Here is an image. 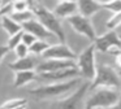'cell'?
<instances>
[{"mask_svg": "<svg viewBox=\"0 0 121 109\" xmlns=\"http://www.w3.org/2000/svg\"><path fill=\"white\" fill-rule=\"evenodd\" d=\"M79 82H81L79 78H73V79L64 80V82L47 83V84H42L37 88L30 90L29 93L37 100H47V99L52 97H59V96L73 91L78 86Z\"/></svg>", "mask_w": 121, "mask_h": 109, "instance_id": "1", "label": "cell"}, {"mask_svg": "<svg viewBox=\"0 0 121 109\" xmlns=\"http://www.w3.org/2000/svg\"><path fill=\"white\" fill-rule=\"evenodd\" d=\"M35 14V18L39 20V22L44 26L47 30H50L53 35L57 38L60 43H65V31L63 29V25L60 22V18L53 12L48 10L46 7L40 4H37L34 8H31Z\"/></svg>", "mask_w": 121, "mask_h": 109, "instance_id": "2", "label": "cell"}, {"mask_svg": "<svg viewBox=\"0 0 121 109\" xmlns=\"http://www.w3.org/2000/svg\"><path fill=\"white\" fill-rule=\"evenodd\" d=\"M99 87H108V88H121V78L120 74L113 67L108 65H99L96 66V74L90 84V90L94 91Z\"/></svg>", "mask_w": 121, "mask_h": 109, "instance_id": "3", "label": "cell"}, {"mask_svg": "<svg viewBox=\"0 0 121 109\" xmlns=\"http://www.w3.org/2000/svg\"><path fill=\"white\" fill-rule=\"evenodd\" d=\"M95 90L96 91H94V93L89 97L85 106H89L91 109H95V108L108 109L115 105L121 97L120 90H116V88L99 87V88H95Z\"/></svg>", "mask_w": 121, "mask_h": 109, "instance_id": "4", "label": "cell"}, {"mask_svg": "<svg viewBox=\"0 0 121 109\" xmlns=\"http://www.w3.org/2000/svg\"><path fill=\"white\" fill-rule=\"evenodd\" d=\"M95 44L91 43L83 49L76 59V65L79 74L87 80H92L96 74V64H95Z\"/></svg>", "mask_w": 121, "mask_h": 109, "instance_id": "5", "label": "cell"}, {"mask_svg": "<svg viewBox=\"0 0 121 109\" xmlns=\"http://www.w3.org/2000/svg\"><path fill=\"white\" fill-rule=\"evenodd\" d=\"M96 51L103 53H111L117 57L121 53V36L116 30H108L107 33L96 36L92 42Z\"/></svg>", "mask_w": 121, "mask_h": 109, "instance_id": "6", "label": "cell"}, {"mask_svg": "<svg viewBox=\"0 0 121 109\" xmlns=\"http://www.w3.org/2000/svg\"><path fill=\"white\" fill-rule=\"evenodd\" d=\"M68 22L77 34L87 38L89 40L94 42L95 38L98 36L96 30H95L94 25H92L91 20H90L89 17H85V16L77 13V14H74V16H72V17L68 18Z\"/></svg>", "mask_w": 121, "mask_h": 109, "instance_id": "7", "label": "cell"}, {"mask_svg": "<svg viewBox=\"0 0 121 109\" xmlns=\"http://www.w3.org/2000/svg\"><path fill=\"white\" fill-rule=\"evenodd\" d=\"M38 73V71H37ZM79 74L78 69L76 67H66V69H61L57 71H50V73H38L37 80L44 83H56V82H64V80H69L77 78Z\"/></svg>", "mask_w": 121, "mask_h": 109, "instance_id": "8", "label": "cell"}, {"mask_svg": "<svg viewBox=\"0 0 121 109\" xmlns=\"http://www.w3.org/2000/svg\"><path fill=\"white\" fill-rule=\"evenodd\" d=\"M87 88H90L89 82L83 83L78 90L74 91L73 93H70L68 97L53 103L50 109H78L81 103H82V99H83L85 93L87 91Z\"/></svg>", "mask_w": 121, "mask_h": 109, "instance_id": "9", "label": "cell"}, {"mask_svg": "<svg viewBox=\"0 0 121 109\" xmlns=\"http://www.w3.org/2000/svg\"><path fill=\"white\" fill-rule=\"evenodd\" d=\"M43 60H50V59H56V60H76L77 54L66 46L65 43H59V44H52L44 52L42 53Z\"/></svg>", "mask_w": 121, "mask_h": 109, "instance_id": "10", "label": "cell"}, {"mask_svg": "<svg viewBox=\"0 0 121 109\" xmlns=\"http://www.w3.org/2000/svg\"><path fill=\"white\" fill-rule=\"evenodd\" d=\"M76 60H56V59H50V60H43L40 64L37 65V71L38 73H50V71H57L61 69L66 67H76Z\"/></svg>", "mask_w": 121, "mask_h": 109, "instance_id": "11", "label": "cell"}, {"mask_svg": "<svg viewBox=\"0 0 121 109\" xmlns=\"http://www.w3.org/2000/svg\"><path fill=\"white\" fill-rule=\"evenodd\" d=\"M22 30L27 31V33H31L34 36H37L38 39H42V40L57 39L50 30H47V29L39 22V20H37V18H33V20L22 23Z\"/></svg>", "mask_w": 121, "mask_h": 109, "instance_id": "12", "label": "cell"}, {"mask_svg": "<svg viewBox=\"0 0 121 109\" xmlns=\"http://www.w3.org/2000/svg\"><path fill=\"white\" fill-rule=\"evenodd\" d=\"M53 13L59 18H69L78 13V5L76 0H64L60 1L53 9Z\"/></svg>", "mask_w": 121, "mask_h": 109, "instance_id": "13", "label": "cell"}, {"mask_svg": "<svg viewBox=\"0 0 121 109\" xmlns=\"http://www.w3.org/2000/svg\"><path fill=\"white\" fill-rule=\"evenodd\" d=\"M78 13L85 17H92L103 9V5L99 4L96 0H77Z\"/></svg>", "mask_w": 121, "mask_h": 109, "instance_id": "14", "label": "cell"}, {"mask_svg": "<svg viewBox=\"0 0 121 109\" xmlns=\"http://www.w3.org/2000/svg\"><path fill=\"white\" fill-rule=\"evenodd\" d=\"M38 73L35 70H22V71H14V88H21L24 86L29 84L30 82L37 80Z\"/></svg>", "mask_w": 121, "mask_h": 109, "instance_id": "15", "label": "cell"}, {"mask_svg": "<svg viewBox=\"0 0 121 109\" xmlns=\"http://www.w3.org/2000/svg\"><path fill=\"white\" fill-rule=\"evenodd\" d=\"M8 67L13 71H22V70H35L37 67V61L34 57L26 56L24 59H17L16 61L11 62Z\"/></svg>", "mask_w": 121, "mask_h": 109, "instance_id": "16", "label": "cell"}, {"mask_svg": "<svg viewBox=\"0 0 121 109\" xmlns=\"http://www.w3.org/2000/svg\"><path fill=\"white\" fill-rule=\"evenodd\" d=\"M0 26L3 27V30L5 31L9 36L22 31V25H20L18 22H16L11 16H1V17H0Z\"/></svg>", "mask_w": 121, "mask_h": 109, "instance_id": "17", "label": "cell"}, {"mask_svg": "<svg viewBox=\"0 0 121 109\" xmlns=\"http://www.w3.org/2000/svg\"><path fill=\"white\" fill-rule=\"evenodd\" d=\"M11 17L13 18L16 22H18L20 25H22V23L35 18V14H34V12H33V9H26V10H20V12H12Z\"/></svg>", "mask_w": 121, "mask_h": 109, "instance_id": "18", "label": "cell"}, {"mask_svg": "<svg viewBox=\"0 0 121 109\" xmlns=\"http://www.w3.org/2000/svg\"><path fill=\"white\" fill-rule=\"evenodd\" d=\"M50 46H51V44L48 43L47 40L37 39V40H35L34 43H33L31 46L29 47V51H30V53H33V54H40V56H42V53H43V52H44Z\"/></svg>", "mask_w": 121, "mask_h": 109, "instance_id": "19", "label": "cell"}, {"mask_svg": "<svg viewBox=\"0 0 121 109\" xmlns=\"http://www.w3.org/2000/svg\"><path fill=\"white\" fill-rule=\"evenodd\" d=\"M26 104H27L26 99H12V100L4 101L0 105V109H13V108H17V106H21V105H26Z\"/></svg>", "mask_w": 121, "mask_h": 109, "instance_id": "20", "label": "cell"}, {"mask_svg": "<svg viewBox=\"0 0 121 109\" xmlns=\"http://www.w3.org/2000/svg\"><path fill=\"white\" fill-rule=\"evenodd\" d=\"M120 25H121V12L113 13L112 17H109L105 22V27L108 30H116Z\"/></svg>", "mask_w": 121, "mask_h": 109, "instance_id": "21", "label": "cell"}, {"mask_svg": "<svg viewBox=\"0 0 121 109\" xmlns=\"http://www.w3.org/2000/svg\"><path fill=\"white\" fill-rule=\"evenodd\" d=\"M22 34H24V30L20 31V33L14 34V35H11L8 38V42H7V46H8V48L11 49V51H13L14 48H16L17 46H18L20 43H21L22 40Z\"/></svg>", "mask_w": 121, "mask_h": 109, "instance_id": "22", "label": "cell"}, {"mask_svg": "<svg viewBox=\"0 0 121 109\" xmlns=\"http://www.w3.org/2000/svg\"><path fill=\"white\" fill-rule=\"evenodd\" d=\"M103 8H104L105 10H108V12L118 13V12H121V0H112V1H109L108 4L103 5Z\"/></svg>", "mask_w": 121, "mask_h": 109, "instance_id": "23", "label": "cell"}, {"mask_svg": "<svg viewBox=\"0 0 121 109\" xmlns=\"http://www.w3.org/2000/svg\"><path fill=\"white\" fill-rule=\"evenodd\" d=\"M13 51H14V53H16L17 59H24V57L29 56V53H30L29 47H27V46H25L24 43H20L18 46H17L16 48L13 49Z\"/></svg>", "mask_w": 121, "mask_h": 109, "instance_id": "24", "label": "cell"}, {"mask_svg": "<svg viewBox=\"0 0 121 109\" xmlns=\"http://www.w3.org/2000/svg\"><path fill=\"white\" fill-rule=\"evenodd\" d=\"M30 9V5L26 0H14L13 1V12H20V10Z\"/></svg>", "mask_w": 121, "mask_h": 109, "instance_id": "25", "label": "cell"}, {"mask_svg": "<svg viewBox=\"0 0 121 109\" xmlns=\"http://www.w3.org/2000/svg\"><path fill=\"white\" fill-rule=\"evenodd\" d=\"M37 36H34L31 33H27V31H24V34H22V40H21V43H24L25 46H27V47H30L33 43H34L35 40H37Z\"/></svg>", "mask_w": 121, "mask_h": 109, "instance_id": "26", "label": "cell"}, {"mask_svg": "<svg viewBox=\"0 0 121 109\" xmlns=\"http://www.w3.org/2000/svg\"><path fill=\"white\" fill-rule=\"evenodd\" d=\"M9 51H11V49L8 48V46H7V44H0V62L4 60V57L8 54Z\"/></svg>", "mask_w": 121, "mask_h": 109, "instance_id": "27", "label": "cell"}, {"mask_svg": "<svg viewBox=\"0 0 121 109\" xmlns=\"http://www.w3.org/2000/svg\"><path fill=\"white\" fill-rule=\"evenodd\" d=\"M108 109H121V97H120V100H118L115 105L111 106V108H108Z\"/></svg>", "mask_w": 121, "mask_h": 109, "instance_id": "28", "label": "cell"}, {"mask_svg": "<svg viewBox=\"0 0 121 109\" xmlns=\"http://www.w3.org/2000/svg\"><path fill=\"white\" fill-rule=\"evenodd\" d=\"M14 0H1V4L3 5H8V4H13Z\"/></svg>", "mask_w": 121, "mask_h": 109, "instance_id": "29", "label": "cell"}, {"mask_svg": "<svg viewBox=\"0 0 121 109\" xmlns=\"http://www.w3.org/2000/svg\"><path fill=\"white\" fill-rule=\"evenodd\" d=\"M99 4H102V5H105V4H108L109 1H112V0H96Z\"/></svg>", "mask_w": 121, "mask_h": 109, "instance_id": "30", "label": "cell"}, {"mask_svg": "<svg viewBox=\"0 0 121 109\" xmlns=\"http://www.w3.org/2000/svg\"><path fill=\"white\" fill-rule=\"evenodd\" d=\"M116 62H117V65H118V66H121V53L118 54L117 57H116Z\"/></svg>", "mask_w": 121, "mask_h": 109, "instance_id": "31", "label": "cell"}, {"mask_svg": "<svg viewBox=\"0 0 121 109\" xmlns=\"http://www.w3.org/2000/svg\"><path fill=\"white\" fill-rule=\"evenodd\" d=\"M27 108V104L26 105H21V106H17V108H13V109H26Z\"/></svg>", "mask_w": 121, "mask_h": 109, "instance_id": "32", "label": "cell"}, {"mask_svg": "<svg viewBox=\"0 0 121 109\" xmlns=\"http://www.w3.org/2000/svg\"><path fill=\"white\" fill-rule=\"evenodd\" d=\"M116 31H117V33H118V35H120V36H121V25H120V26H118V27H117V29H116Z\"/></svg>", "mask_w": 121, "mask_h": 109, "instance_id": "33", "label": "cell"}, {"mask_svg": "<svg viewBox=\"0 0 121 109\" xmlns=\"http://www.w3.org/2000/svg\"><path fill=\"white\" fill-rule=\"evenodd\" d=\"M1 7H3V4H1V0H0V12H1Z\"/></svg>", "mask_w": 121, "mask_h": 109, "instance_id": "34", "label": "cell"}, {"mask_svg": "<svg viewBox=\"0 0 121 109\" xmlns=\"http://www.w3.org/2000/svg\"><path fill=\"white\" fill-rule=\"evenodd\" d=\"M85 109H91V108H89V106H85Z\"/></svg>", "mask_w": 121, "mask_h": 109, "instance_id": "35", "label": "cell"}, {"mask_svg": "<svg viewBox=\"0 0 121 109\" xmlns=\"http://www.w3.org/2000/svg\"><path fill=\"white\" fill-rule=\"evenodd\" d=\"M95 109H105V108H95Z\"/></svg>", "mask_w": 121, "mask_h": 109, "instance_id": "36", "label": "cell"}, {"mask_svg": "<svg viewBox=\"0 0 121 109\" xmlns=\"http://www.w3.org/2000/svg\"><path fill=\"white\" fill-rule=\"evenodd\" d=\"M120 92H121V88H120Z\"/></svg>", "mask_w": 121, "mask_h": 109, "instance_id": "37", "label": "cell"}, {"mask_svg": "<svg viewBox=\"0 0 121 109\" xmlns=\"http://www.w3.org/2000/svg\"><path fill=\"white\" fill-rule=\"evenodd\" d=\"M120 75H121V71H120Z\"/></svg>", "mask_w": 121, "mask_h": 109, "instance_id": "38", "label": "cell"}, {"mask_svg": "<svg viewBox=\"0 0 121 109\" xmlns=\"http://www.w3.org/2000/svg\"><path fill=\"white\" fill-rule=\"evenodd\" d=\"M61 1H64V0H61Z\"/></svg>", "mask_w": 121, "mask_h": 109, "instance_id": "39", "label": "cell"}]
</instances>
